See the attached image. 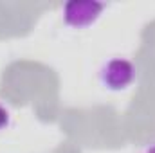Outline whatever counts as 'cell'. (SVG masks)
I'll use <instances>...</instances> for the list:
<instances>
[{
    "instance_id": "obj_2",
    "label": "cell",
    "mask_w": 155,
    "mask_h": 153,
    "mask_svg": "<svg viewBox=\"0 0 155 153\" xmlns=\"http://www.w3.org/2000/svg\"><path fill=\"white\" fill-rule=\"evenodd\" d=\"M105 4L94 0H69L63 4V22L72 29H87L101 16Z\"/></svg>"
},
{
    "instance_id": "obj_3",
    "label": "cell",
    "mask_w": 155,
    "mask_h": 153,
    "mask_svg": "<svg viewBox=\"0 0 155 153\" xmlns=\"http://www.w3.org/2000/svg\"><path fill=\"white\" fill-rule=\"evenodd\" d=\"M9 121H11V114H9V110L0 103V132L5 130V128L9 126Z\"/></svg>"
},
{
    "instance_id": "obj_1",
    "label": "cell",
    "mask_w": 155,
    "mask_h": 153,
    "mask_svg": "<svg viewBox=\"0 0 155 153\" xmlns=\"http://www.w3.org/2000/svg\"><path fill=\"white\" fill-rule=\"evenodd\" d=\"M135 76H137V67L134 65L132 60L123 58V56H114L107 60L97 72L101 86L110 92L126 90L135 81Z\"/></svg>"
},
{
    "instance_id": "obj_4",
    "label": "cell",
    "mask_w": 155,
    "mask_h": 153,
    "mask_svg": "<svg viewBox=\"0 0 155 153\" xmlns=\"http://www.w3.org/2000/svg\"><path fill=\"white\" fill-rule=\"evenodd\" d=\"M143 153H155V141H152V142L144 148V151Z\"/></svg>"
}]
</instances>
